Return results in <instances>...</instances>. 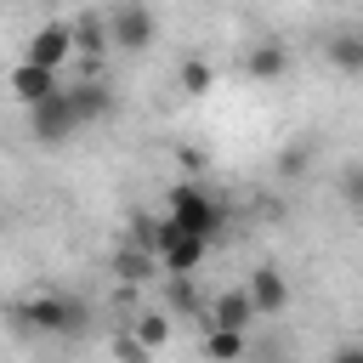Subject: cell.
I'll use <instances>...</instances> for the list:
<instances>
[{
    "label": "cell",
    "mask_w": 363,
    "mask_h": 363,
    "mask_svg": "<svg viewBox=\"0 0 363 363\" xmlns=\"http://www.w3.org/2000/svg\"><path fill=\"white\" fill-rule=\"evenodd\" d=\"M164 216H170L176 227H187V233H204L210 244H216V233H221V204H216L199 182H176V187H170Z\"/></svg>",
    "instance_id": "cell-1"
},
{
    "label": "cell",
    "mask_w": 363,
    "mask_h": 363,
    "mask_svg": "<svg viewBox=\"0 0 363 363\" xmlns=\"http://www.w3.org/2000/svg\"><path fill=\"white\" fill-rule=\"evenodd\" d=\"M17 318H23L28 329H40V335H79V323H85V306H79L74 295H57V289H45V295H34L28 306H17Z\"/></svg>",
    "instance_id": "cell-2"
},
{
    "label": "cell",
    "mask_w": 363,
    "mask_h": 363,
    "mask_svg": "<svg viewBox=\"0 0 363 363\" xmlns=\"http://www.w3.org/2000/svg\"><path fill=\"white\" fill-rule=\"evenodd\" d=\"M28 125H34V136H40V142H68V136L85 125V108H79L74 85H62V91H57V96H45L40 108H28Z\"/></svg>",
    "instance_id": "cell-3"
},
{
    "label": "cell",
    "mask_w": 363,
    "mask_h": 363,
    "mask_svg": "<svg viewBox=\"0 0 363 363\" xmlns=\"http://www.w3.org/2000/svg\"><path fill=\"white\" fill-rule=\"evenodd\" d=\"M108 28H113V51H147L153 40H159V17H153V6L147 0H125V6H113L108 11Z\"/></svg>",
    "instance_id": "cell-4"
},
{
    "label": "cell",
    "mask_w": 363,
    "mask_h": 363,
    "mask_svg": "<svg viewBox=\"0 0 363 363\" xmlns=\"http://www.w3.org/2000/svg\"><path fill=\"white\" fill-rule=\"evenodd\" d=\"M204 255H210V238H204V233H187V227H176V221L164 216L159 267H164V272H176V278H187V272H199V267H204Z\"/></svg>",
    "instance_id": "cell-5"
},
{
    "label": "cell",
    "mask_w": 363,
    "mask_h": 363,
    "mask_svg": "<svg viewBox=\"0 0 363 363\" xmlns=\"http://www.w3.org/2000/svg\"><path fill=\"white\" fill-rule=\"evenodd\" d=\"M74 51H79V45H74V28H68V23H45V28H34V40H28V62H40V68H62Z\"/></svg>",
    "instance_id": "cell-6"
},
{
    "label": "cell",
    "mask_w": 363,
    "mask_h": 363,
    "mask_svg": "<svg viewBox=\"0 0 363 363\" xmlns=\"http://www.w3.org/2000/svg\"><path fill=\"white\" fill-rule=\"evenodd\" d=\"M11 91H17V102H23V108H40L45 96H57V91H62V79H57V68H40V62H28V57H23V62L11 68Z\"/></svg>",
    "instance_id": "cell-7"
},
{
    "label": "cell",
    "mask_w": 363,
    "mask_h": 363,
    "mask_svg": "<svg viewBox=\"0 0 363 363\" xmlns=\"http://www.w3.org/2000/svg\"><path fill=\"white\" fill-rule=\"evenodd\" d=\"M250 295H255L261 318H272V312H284V306H289V278H284L272 261H261V267L250 272Z\"/></svg>",
    "instance_id": "cell-8"
},
{
    "label": "cell",
    "mask_w": 363,
    "mask_h": 363,
    "mask_svg": "<svg viewBox=\"0 0 363 363\" xmlns=\"http://www.w3.org/2000/svg\"><path fill=\"white\" fill-rule=\"evenodd\" d=\"M255 318H261V306H255L250 284H244V289H227V295H216V306H210V323H216V329H250Z\"/></svg>",
    "instance_id": "cell-9"
},
{
    "label": "cell",
    "mask_w": 363,
    "mask_h": 363,
    "mask_svg": "<svg viewBox=\"0 0 363 363\" xmlns=\"http://www.w3.org/2000/svg\"><path fill=\"white\" fill-rule=\"evenodd\" d=\"M323 57L340 68V74H363V28H335Z\"/></svg>",
    "instance_id": "cell-10"
},
{
    "label": "cell",
    "mask_w": 363,
    "mask_h": 363,
    "mask_svg": "<svg viewBox=\"0 0 363 363\" xmlns=\"http://www.w3.org/2000/svg\"><path fill=\"white\" fill-rule=\"evenodd\" d=\"M244 68H250V79H284V68H289V51L278 45V40H261V45H250V57H244Z\"/></svg>",
    "instance_id": "cell-11"
},
{
    "label": "cell",
    "mask_w": 363,
    "mask_h": 363,
    "mask_svg": "<svg viewBox=\"0 0 363 363\" xmlns=\"http://www.w3.org/2000/svg\"><path fill=\"white\" fill-rule=\"evenodd\" d=\"M74 45H79V51H91V57H102V51H113V28H108V17H96V11H85V17L74 23Z\"/></svg>",
    "instance_id": "cell-12"
},
{
    "label": "cell",
    "mask_w": 363,
    "mask_h": 363,
    "mask_svg": "<svg viewBox=\"0 0 363 363\" xmlns=\"http://www.w3.org/2000/svg\"><path fill=\"white\" fill-rule=\"evenodd\" d=\"M204 352H210L216 363H233V357L244 352V329H210V340H204Z\"/></svg>",
    "instance_id": "cell-13"
},
{
    "label": "cell",
    "mask_w": 363,
    "mask_h": 363,
    "mask_svg": "<svg viewBox=\"0 0 363 363\" xmlns=\"http://www.w3.org/2000/svg\"><path fill=\"white\" fill-rule=\"evenodd\" d=\"M136 340H142V346H164V340H170V318H164V312H142V318H136Z\"/></svg>",
    "instance_id": "cell-14"
},
{
    "label": "cell",
    "mask_w": 363,
    "mask_h": 363,
    "mask_svg": "<svg viewBox=\"0 0 363 363\" xmlns=\"http://www.w3.org/2000/svg\"><path fill=\"white\" fill-rule=\"evenodd\" d=\"M153 261H159L153 250H119V255H113L119 278H147V267H153Z\"/></svg>",
    "instance_id": "cell-15"
},
{
    "label": "cell",
    "mask_w": 363,
    "mask_h": 363,
    "mask_svg": "<svg viewBox=\"0 0 363 363\" xmlns=\"http://www.w3.org/2000/svg\"><path fill=\"white\" fill-rule=\"evenodd\" d=\"M176 85H182L187 96H204V91H210V68H204V62H182V68H176Z\"/></svg>",
    "instance_id": "cell-16"
},
{
    "label": "cell",
    "mask_w": 363,
    "mask_h": 363,
    "mask_svg": "<svg viewBox=\"0 0 363 363\" xmlns=\"http://www.w3.org/2000/svg\"><path fill=\"white\" fill-rule=\"evenodd\" d=\"M340 199H346L352 210H363V164H352V170L340 176Z\"/></svg>",
    "instance_id": "cell-17"
},
{
    "label": "cell",
    "mask_w": 363,
    "mask_h": 363,
    "mask_svg": "<svg viewBox=\"0 0 363 363\" xmlns=\"http://www.w3.org/2000/svg\"><path fill=\"white\" fill-rule=\"evenodd\" d=\"M113 352H119V357H125V363H147V352H153V346H142V340H136V335H125V340H119V346H113Z\"/></svg>",
    "instance_id": "cell-18"
},
{
    "label": "cell",
    "mask_w": 363,
    "mask_h": 363,
    "mask_svg": "<svg viewBox=\"0 0 363 363\" xmlns=\"http://www.w3.org/2000/svg\"><path fill=\"white\" fill-rule=\"evenodd\" d=\"M329 363H363V340H340V346L329 352Z\"/></svg>",
    "instance_id": "cell-19"
},
{
    "label": "cell",
    "mask_w": 363,
    "mask_h": 363,
    "mask_svg": "<svg viewBox=\"0 0 363 363\" xmlns=\"http://www.w3.org/2000/svg\"><path fill=\"white\" fill-rule=\"evenodd\" d=\"M301 164H306V147H295V153H284V176H295Z\"/></svg>",
    "instance_id": "cell-20"
}]
</instances>
